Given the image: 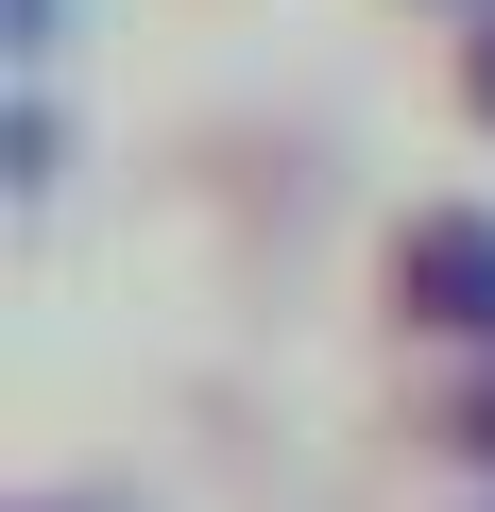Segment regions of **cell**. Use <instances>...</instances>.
Wrapping results in <instances>:
<instances>
[{"label": "cell", "instance_id": "1", "mask_svg": "<svg viewBox=\"0 0 495 512\" xmlns=\"http://www.w3.org/2000/svg\"><path fill=\"white\" fill-rule=\"evenodd\" d=\"M410 308L427 325H495V222H427L410 239Z\"/></svg>", "mask_w": 495, "mask_h": 512}, {"label": "cell", "instance_id": "2", "mask_svg": "<svg viewBox=\"0 0 495 512\" xmlns=\"http://www.w3.org/2000/svg\"><path fill=\"white\" fill-rule=\"evenodd\" d=\"M478 86H495V52H478Z\"/></svg>", "mask_w": 495, "mask_h": 512}]
</instances>
